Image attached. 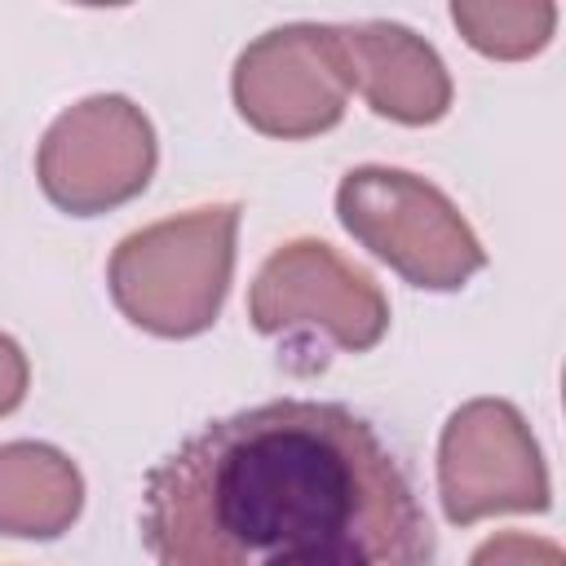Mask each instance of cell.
Here are the masks:
<instances>
[{"label":"cell","mask_w":566,"mask_h":566,"mask_svg":"<svg viewBox=\"0 0 566 566\" xmlns=\"http://www.w3.org/2000/svg\"><path fill=\"white\" fill-rule=\"evenodd\" d=\"M27 380H31L27 354L18 349V340H9L0 332V416H9L27 398Z\"/></svg>","instance_id":"7c38bea8"},{"label":"cell","mask_w":566,"mask_h":566,"mask_svg":"<svg viewBox=\"0 0 566 566\" xmlns=\"http://www.w3.org/2000/svg\"><path fill=\"white\" fill-rule=\"evenodd\" d=\"M469 566H566L562 548L544 535H526V531H500L491 535Z\"/></svg>","instance_id":"8fae6325"},{"label":"cell","mask_w":566,"mask_h":566,"mask_svg":"<svg viewBox=\"0 0 566 566\" xmlns=\"http://www.w3.org/2000/svg\"><path fill=\"white\" fill-rule=\"evenodd\" d=\"M349 71L336 27L292 22L252 40L234 62V106L270 137H314L345 115Z\"/></svg>","instance_id":"52a82bcc"},{"label":"cell","mask_w":566,"mask_h":566,"mask_svg":"<svg viewBox=\"0 0 566 566\" xmlns=\"http://www.w3.org/2000/svg\"><path fill=\"white\" fill-rule=\"evenodd\" d=\"M438 491L447 522L473 526L491 513H544L553 504L539 442L504 398H473L442 424Z\"/></svg>","instance_id":"277c9868"},{"label":"cell","mask_w":566,"mask_h":566,"mask_svg":"<svg viewBox=\"0 0 566 566\" xmlns=\"http://www.w3.org/2000/svg\"><path fill=\"white\" fill-rule=\"evenodd\" d=\"M248 318L265 336L314 332L336 349L363 354L385 336L389 301L376 279L354 270L332 243L296 239L261 265L248 292Z\"/></svg>","instance_id":"8992f818"},{"label":"cell","mask_w":566,"mask_h":566,"mask_svg":"<svg viewBox=\"0 0 566 566\" xmlns=\"http://www.w3.org/2000/svg\"><path fill=\"white\" fill-rule=\"evenodd\" d=\"M451 22L460 35L486 57H531L553 40L557 4L548 0H517V4H451Z\"/></svg>","instance_id":"30bf717a"},{"label":"cell","mask_w":566,"mask_h":566,"mask_svg":"<svg viewBox=\"0 0 566 566\" xmlns=\"http://www.w3.org/2000/svg\"><path fill=\"white\" fill-rule=\"evenodd\" d=\"M239 203H208L119 239L106 265L115 305L155 336H199L217 323L234 270Z\"/></svg>","instance_id":"7a4b0ae2"},{"label":"cell","mask_w":566,"mask_h":566,"mask_svg":"<svg viewBox=\"0 0 566 566\" xmlns=\"http://www.w3.org/2000/svg\"><path fill=\"white\" fill-rule=\"evenodd\" d=\"M336 217L371 256L429 292H455L486 265L460 208L407 168H349L336 186Z\"/></svg>","instance_id":"3957f363"},{"label":"cell","mask_w":566,"mask_h":566,"mask_svg":"<svg viewBox=\"0 0 566 566\" xmlns=\"http://www.w3.org/2000/svg\"><path fill=\"white\" fill-rule=\"evenodd\" d=\"M155 566H429L407 469L345 402L274 398L208 420L142 491Z\"/></svg>","instance_id":"6da1fadb"},{"label":"cell","mask_w":566,"mask_h":566,"mask_svg":"<svg viewBox=\"0 0 566 566\" xmlns=\"http://www.w3.org/2000/svg\"><path fill=\"white\" fill-rule=\"evenodd\" d=\"M155 172V128L119 93H97L62 111L35 155L44 195L71 217H97L146 190Z\"/></svg>","instance_id":"5b68a950"},{"label":"cell","mask_w":566,"mask_h":566,"mask_svg":"<svg viewBox=\"0 0 566 566\" xmlns=\"http://www.w3.org/2000/svg\"><path fill=\"white\" fill-rule=\"evenodd\" d=\"M336 44L349 71V93L358 88L376 115L398 124H433L451 106V75L442 57L398 22L336 27Z\"/></svg>","instance_id":"ba28073f"},{"label":"cell","mask_w":566,"mask_h":566,"mask_svg":"<svg viewBox=\"0 0 566 566\" xmlns=\"http://www.w3.org/2000/svg\"><path fill=\"white\" fill-rule=\"evenodd\" d=\"M84 509V478L49 442L0 447V535L57 539Z\"/></svg>","instance_id":"9c48e42d"}]
</instances>
